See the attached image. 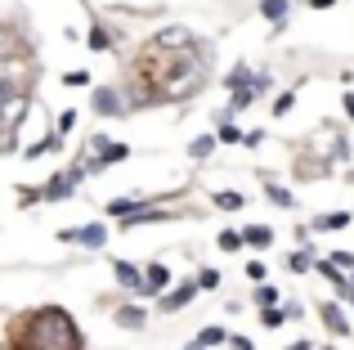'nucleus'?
<instances>
[{
  "label": "nucleus",
  "instance_id": "23",
  "mask_svg": "<svg viewBox=\"0 0 354 350\" xmlns=\"http://www.w3.org/2000/svg\"><path fill=\"white\" fill-rule=\"evenodd\" d=\"M216 144H242V131L234 126V117H220V126H216Z\"/></svg>",
  "mask_w": 354,
  "mask_h": 350
},
{
  "label": "nucleus",
  "instance_id": "38",
  "mask_svg": "<svg viewBox=\"0 0 354 350\" xmlns=\"http://www.w3.org/2000/svg\"><path fill=\"white\" fill-rule=\"evenodd\" d=\"M287 350H314V342H305V337H301V342H292Z\"/></svg>",
  "mask_w": 354,
  "mask_h": 350
},
{
  "label": "nucleus",
  "instance_id": "13",
  "mask_svg": "<svg viewBox=\"0 0 354 350\" xmlns=\"http://www.w3.org/2000/svg\"><path fill=\"white\" fill-rule=\"evenodd\" d=\"M242 247L269 252V247H274V229H269V225H247V229H242Z\"/></svg>",
  "mask_w": 354,
  "mask_h": 350
},
{
  "label": "nucleus",
  "instance_id": "31",
  "mask_svg": "<svg viewBox=\"0 0 354 350\" xmlns=\"http://www.w3.org/2000/svg\"><path fill=\"white\" fill-rule=\"evenodd\" d=\"M328 261L337 265L341 274H354V252H328Z\"/></svg>",
  "mask_w": 354,
  "mask_h": 350
},
{
  "label": "nucleus",
  "instance_id": "12",
  "mask_svg": "<svg viewBox=\"0 0 354 350\" xmlns=\"http://www.w3.org/2000/svg\"><path fill=\"white\" fill-rule=\"evenodd\" d=\"M350 225H354L350 211H323V216H314L310 229H319V234H337V229H350Z\"/></svg>",
  "mask_w": 354,
  "mask_h": 350
},
{
  "label": "nucleus",
  "instance_id": "11",
  "mask_svg": "<svg viewBox=\"0 0 354 350\" xmlns=\"http://www.w3.org/2000/svg\"><path fill=\"white\" fill-rule=\"evenodd\" d=\"M113 279H117V288H126V292H135V297H144V270H135L130 261H113Z\"/></svg>",
  "mask_w": 354,
  "mask_h": 350
},
{
  "label": "nucleus",
  "instance_id": "25",
  "mask_svg": "<svg viewBox=\"0 0 354 350\" xmlns=\"http://www.w3.org/2000/svg\"><path fill=\"white\" fill-rule=\"evenodd\" d=\"M139 202H144V198H113V202H108V216H113V220H126Z\"/></svg>",
  "mask_w": 354,
  "mask_h": 350
},
{
  "label": "nucleus",
  "instance_id": "42",
  "mask_svg": "<svg viewBox=\"0 0 354 350\" xmlns=\"http://www.w3.org/2000/svg\"><path fill=\"white\" fill-rule=\"evenodd\" d=\"M350 216H354V211H350Z\"/></svg>",
  "mask_w": 354,
  "mask_h": 350
},
{
  "label": "nucleus",
  "instance_id": "1",
  "mask_svg": "<svg viewBox=\"0 0 354 350\" xmlns=\"http://www.w3.org/2000/svg\"><path fill=\"white\" fill-rule=\"evenodd\" d=\"M9 350H86V337L63 306H41L14 324Z\"/></svg>",
  "mask_w": 354,
  "mask_h": 350
},
{
  "label": "nucleus",
  "instance_id": "10",
  "mask_svg": "<svg viewBox=\"0 0 354 350\" xmlns=\"http://www.w3.org/2000/svg\"><path fill=\"white\" fill-rule=\"evenodd\" d=\"M166 288H171V270H166V261H148L144 265V297H162Z\"/></svg>",
  "mask_w": 354,
  "mask_h": 350
},
{
  "label": "nucleus",
  "instance_id": "32",
  "mask_svg": "<svg viewBox=\"0 0 354 350\" xmlns=\"http://www.w3.org/2000/svg\"><path fill=\"white\" fill-rule=\"evenodd\" d=\"M260 324H265V328H283V324H287L283 306H274V310H260Z\"/></svg>",
  "mask_w": 354,
  "mask_h": 350
},
{
  "label": "nucleus",
  "instance_id": "34",
  "mask_svg": "<svg viewBox=\"0 0 354 350\" xmlns=\"http://www.w3.org/2000/svg\"><path fill=\"white\" fill-rule=\"evenodd\" d=\"M242 144H247V149H260V144H265V131H247V135H242Z\"/></svg>",
  "mask_w": 354,
  "mask_h": 350
},
{
  "label": "nucleus",
  "instance_id": "16",
  "mask_svg": "<svg viewBox=\"0 0 354 350\" xmlns=\"http://www.w3.org/2000/svg\"><path fill=\"white\" fill-rule=\"evenodd\" d=\"M260 18H269L274 27H283L287 23V14H292V0H260Z\"/></svg>",
  "mask_w": 354,
  "mask_h": 350
},
{
  "label": "nucleus",
  "instance_id": "35",
  "mask_svg": "<svg viewBox=\"0 0 354 350\" xmlns=\"http://www.w3.org/2000/svg\"><path fill=\"white\" fill-rule=\"evenodd\" d=\"M283 315H287V319H301V315H305V306H301V301H287Z\"/></svg>",
  "mask_w": 354,
  "mask_h": 350
},
{
  "label": "nucleus",
  "instance_id": "22",
  "mask_svg": "<svg viewBox=\"0 0 354 350\" xmlns=\"http://www.w3.org/2000/svg\"><path fill=\"white\" fill-rule=\"evenodd\" d=\"M211 153H216V135H198V140L189 144V158L193 162H207Z\"/></svg>",
  "mask_w": 354,
  "mask_h": 350
},
{
  "label": "nucleus",
  "instance_id": "33",
  "mask_svg": "<svg viewBox=\"0 0 354 350\" xmlns=\"http://www.w3.org/2000/svg\"><path fill=\"white\" fill-rule=\"evenodd\" d=\"M265 274H269V270H265V261H247V279L256 283V288L265 283Z\"/></svg>",
  "mask_w": 354,
  "mask_h": 350
},
{
  "label": "nucleus",
  "instance_id": "8",
  "mask_svg": "<svg viewBox=\"0 0 354 350\" xmlns=\"http://www.w3.org/2000/svg\"><path fill=\"white\" fill-rule=\"evenodd\" d=\"M63 243H77V247H90V252H99V247L108 243V225H77V229H63Z\"/></svg>",
  "mask_w": 354,
  "mask_h": 350
},
{
  "label": "nucleus",
  "instance_id": "6",
  "mask_svg": "<svg viewBox=\"0 0 354 350\" xmlns=\"http://www.w3.org/2000/svg\"><path fill=\"white\" fill-rule=\"evenodd\" d=\"M0 63H32V45L9 23H0Z\"/></svg>",
  "mask_w": 354,
  "mask_h": 350
},
{
  "label": "nucleus",
  "instance_id": "19",
  "mask_svg": "<svg viewBox=\"0 0 354 350\" xmlns=\"http://www.w3.org/2000/svg\"><path fill=\"white\" fill-rule=\"evenodd\" d=\"M59 149H63V140H59V135H45V140H36L32 149L23 153V158H27V162H41V158H50V153H59Z\"/></svg>",
  "mask_w": 354,
  "mask_h": 350
},
{
  "label": "nucleus",
  "instance_id": "17",
  "mask_svg": "<svg viewBox=\"0 0 354 350\" xmlns=\"http://www.w3.org/2000/svg\"><path fill=\"white\" fill-rule=\"evenodd\" d=\"M193 342H198L202 350H216V346H229V333H225L220 324H207V328H202L198 337H193Z\"/></svg>",
  "mask_w": 354,
  "mask_h": 350
},
{
  "label": "nucleus",
  "instance_id": "36",
  "mask_svg": "<svg viewBox=\"0 0 354 350\" xmlns=\"http://www.w3.org/2000/svg\"><path fill=\"white\" fill-rule=\"evenodd\" d=\"M229 350H256V346H251V337H229Z\"/></svg>",
  "mask_w": 354,
  "mask_h": 350
},
{
  "label": "nucleus",
  "instance_id": "27",
  "mask_svg": "<svg viewBox=\"0 0 354 350\" xmlns=\"http://www.w3.org/2000/svg\"><path fill=\"white\" fill-rule=\"evenodd\" d=\"M193 283H198V292H216L220 288V270H211V265H207V270H198V279H193Z\"/></svg>",
  "mask_w": 354,
  "mask_h": 350
},
{
  "label": "nucleus",
  "instance_id": "7",
  "mask_svg": "<svg viewBox=\"0 0 354 350\" xmlns=\"http://www.w3.org/2000/svg\"><path fill=\"white\" fill-rule=\"evenodd\" d=\"M319 319H323V328H328V337H350L354 333L346 306H341L337 297H332V301H319Z\"/></svg>",
  "mask_w": 354,
  "mask_h": 350
},
{
  "label": "nucleus",
  "instance_id": "41",
  "mask_svg": "<svg viewBox=\"0 0 354 350\" xmlns=\"http://www.w3.org/2000/svg\"><path fill=\"white\" fill-rule=\"evenodd\" d=\"M314 350H337V346H314Z\"/></svg>",
  "mask_w": 354,
  "mask_h": 350
},
{
  "label": "nucleus",
  "instance_id": "28",
  "mask_svg": "<svg viewBox=\"0 0 354 350\" xmlns=\"http://www.w3.org/2000/svg\"><path fill=\"white\" fill-rule=\"evenodd\" d=\"M63 86H68V90H81V86H90V72H86V68H72V72H63Z\"/></svg>",
  "mask_w": 354,
  "mask_h": 350
},
{
  "label": "nucleus",
  "instance_id": "21",
  "mask_svg": "<svg viewBox=\"0 0 354 350\" xmlns=\"http://www.w3.org/2000/svg\"><path fill=\"white\" fill-rule=\"evenodd\" d=\"M265 198L274 202V207H283V211H296V193L283 189V184H265Z\"/></svg>",
  "mask_w": 354,
  "mask_h": 350
},
{
  "label": "nucleus",
  "instance_id": "24",
  "mask_svg": "<svg viewBox=\"0 0 354 350\" xmlns=\"http://www.w3.org/2000/svg\"><path fill=\"white\" fill-rule=\"evenodd\" d=\"M278 301H283V292H278L274 283H260V288H256V306H260V310H274Z\"/></svg>",
  "mask_w": 354,
  "mask_h": 350
},
{
  "label": "nucleus",
  "instance_id": "3",
  "mask_svg": "<svg viewBox=\"0 0 354 350\" xmlns=\"http://www.w3.org/2000/svg\"><path fill=\"white\" fill-rule=\"evenodd\" d=\"M81 180H86V167H81V162H72L68 171H59L54 180H45L41 189H32L23 202H27V207H32V202H68L72 193H77V184H81Z\"/></svg>",
  "mask_w": 354,
  "mask_h": 350
},
{
  "label": "nucleus",
  "instance_id": "40",
  "mask_svg": "<svg viewBox=\"0 0 354 350\" xmlns=\"http://www.w3.org/2000/svg\"><path fill=\"white\" fill-rule=\"evenodd\" d=\"M184 350H202V346H198V342H184Z\"/></svg>",
  "mask_w": 354,
  "mask_h": 350
},
{
  "label": "nucleus",
  "instance_id": "37",
  "mask_svg": "<svg viewBox=\"0 0 354 350\" xmlns=\"http://www.w3.org/2000/svg\"><path fill=\"white\" fill-rule=\"evenodd\" d=\"M341 108H346V117L354 122V90H346V95H341Z\"/></svg>",
  "mask_w": 354,
  "mask_h": 350
},
{
  "label": "nucleus",
  "instance_id": "29",
  "mask_svg": "<svg viewBox=\"0 0 354 350\" xmlns=\"http://www.w3.org/2000/svg\"><path fill=\"white\" fill-rule=\"evenodd\" d=\"M296 108V90H283V95L274 99V117H287Z\"/></svg>",
  "mask_w": 354,
  "mask_h": 350
},
{
  "label": "nucleus",
  "instance_id": "18",
  "mask_svg": "<svg viewBox=\"0 0 354 350\" xmlns=\"http://www.w3.org/2000/svg\"><path fill=\"white\" fill-rule=\"evenodd\" d=\"M314 261H319V256H314V247H296V252L287 256V270H292V274H310Z\"/></svg>",
  "mask_w": 354,
  "mask_h": 350
},
{
  "label": "nucleus",
  "instance_id": "15",
  "mask_svg": "<svg viewBox=\"0 0 354 350\" xmlns=\"http://www.w3.org/2000/svg\"><path fill=\"white\" fill-rule=\"evenodd\" d=\"M86 45H90V50H95V54H108V50H113V45H117V36L108 32V23H95V27H90V32H86Z\"/></svg>",
  "mask_w": 354,
  "mask_h": 350
},
{
  "label": "nucleus",
  "instance_id": "5",
  "mask_svg": "<svg viewBox=\"0 0 354 350\" xmlns=\"http://www.w3.org/2000/svg\"><path fill=\"white\" fill-rule=\"evenodd\" d=\"M193 297H198V283H193V279L171 283V288L157 297V310H162V315H180V310H189V306H193Z\"/></svg>",
  "mask_w": 354,
  "mask_h": 350
},
{
  "label": "nucleus",
  "instance_id": "39",
  "mask_svg": "<svg viewBox=\"0 0 354 350\" xmlns=\"http://www.w3.org/2000/svg\"><path fill=\"white\" fill-rule=\"evenodd\" d=\"M337 0H310V9H332Z\"/></svg>",
  "mask_w": 354,
  "mask_h": 350
},
{
  "label": "nucleus",
  "instance_id": "9",
  "mask_svg": "<svg viewBox=\"0 0 354 350\" xmlns=\"http://www.w3.org/2000/svg\"><path fill=\"white\" fill-rule=\"evenodd\" d=\"M113 324L126 328V333H144V328H148V310H144V306H130V301H121V306H113Z\"/></svg>",
  "mask_w": 354,
  "mask_h": 350
},
{
  "label": "nucleus",
  "instance_id": "2",
  "mask_svg": "<svg viewBox=\"0 0 354 350\" xmlns=\"http://www.w3.org/2000/svg\"><path fill=\"white\" fill-rule=\"evenodd\" d=\"M198 41H202V36H193L189 27H162V32L148 36L144 54H148V59H171V54H189V50H198Z\"/></svg>",
  "mask_w": 354,
  "mask_h": 350
},
{
  "label": "nucleus",
  "instance_id": "20",
  "mask_svg": "<svg viewBox=\"0 0 354 350\" xmlns=\"http://www.w3.org/2000/svg\"><path fill=\"white\" fill-rule=\"evenodd\" d=\"M211 207H216V211H242V207H247V198L234 193V189H220V193H211Z\"/></svg>",
  "mask_w": 354,
  "mask_h": 350
},
{
  "label": "nucleus",
  "instance_id": "4",
  "mask_svg": "<svg viewBox=\"0 0 354 350\" xmlns=\"http://www.w3.org/2000/svg\"><path fill=\"white\" fill-rule=\"evenodd\" d=\"M90 108H95L99 117H113V122H121V117H130L126 108V95H121V86L113 81V86H99L95 95H90Z\"/></svg>",
  "mask_w": 354,
  "mask_h": 350
},
{
  "label": "nucleus",
  "instance_id": "14",
  "mask_svg": "<svg viewBox=\"0 0 354 350\" xmlns=\"http://www.w3.org/2000/svg\"><path fill=\"white\" fill-rule=\"evenodd\" d=\"M251 81H256V72H251L247 63H234V68L225 72V81H220V86H225L229 95H238V90H247V86H251Z\"/></svg>",
  "mask_w": 354,
  "mask_h": 350
},
{
  "label": "nucleus",
  "instance_id": "26",
  "mask_svg": "<svg viewBox=\"0 0 354 350\" xmlns=\"http://www.w3.org/2000/svg\"><path fill=\"white\" fill-rule=\"evenodd\" d=\"M220 252H242V229H220Z\"/></svg>",
  "mask_w": 354,
  "mask_h": 350
},
{
  "label": "nucleus",
  "instance_id": "43",
  "mask_svg": "<svg viewBox=\"0 0 354 350\" xmlns=\"http://www.w3.org/2000/svg\"><path fill=\"white\" fill-rule=\"evenodd\" d=\"M350 180H354V175H350Z\"/></svg>",
  "mask_w": 354,
  "mask_h": 350
},
{
  "label": "nucleus",
  "instance_id": "30",
  "mask_svg": "<svg viewBox=\"0 0 354 350\" xmlns=\"http://www.w3.org/2000/svg\"><path fill=\"white\" fill-rule=\"evenodd\" d=\"M72 126H77V108H63V113H59V126H54V135L63 140V135H68Z\"/></svg>",
  "mask_w": 354,
  "mask_h": 350
}]
</instances>
